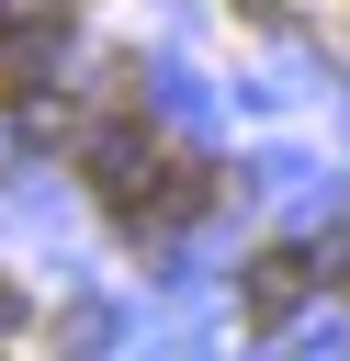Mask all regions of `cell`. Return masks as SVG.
<instances>
[{"label": "cell", "instance_id": "6da1fadb", "mask_svg": "<svg viewBox=\"0 0 350 361\" xmlns=\"http://www.w3.org/2000/svg\"><path fill=\"white\" fill-rule=\"evenodd\" d=\"M305 282H316L305 248H260V259H248V327H282V316L305 305Z\"/></svg>", "mask_w": 350, "mask_h": 361}]
</instances>
